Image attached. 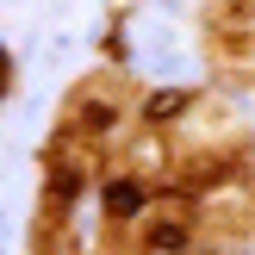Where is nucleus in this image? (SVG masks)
Listing matches in <instances>:
<instances>
[{
    "label": "nucleus",
    "mask_w": 255,
    "mask_h": 255,
    "mask_svg": "<svg viewBox=\"0 0 255 255\" xmlns=\"http://www.w3.org/2000/svg\"><path fill=\"white\" fill-rule=\"evenodd\" d=\"M106 206H112V212H125V218H131V212L143 206V193H137V187H112V193H106Z\"/></svg>",
    "instance_id": "1"
},
{
    "label": "nucleus",
    "mask_w": 255,
    "mask_h": 255,
    "mask_svg": "<svg viewBox=\"0 0 255 255\" xmlns=\"http://www.w3.org/2000/svg\"><path fill=\"white\" fill-rule=\"evenodd\" d=\"M149 243H156V249H181V243H187V237H181V231H174V224H168V231H162V224H156V231H149Z\"/></svg>",
    "instance_id": "2"
}]
</instances>
